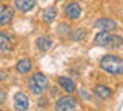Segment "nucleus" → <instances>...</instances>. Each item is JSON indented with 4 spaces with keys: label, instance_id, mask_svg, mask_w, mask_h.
<instances>
[{
    "label": "nucleus",
    "instance_id": "nucleus-1",
    "mask_svg": "<svg viewBox=\"0 0 123 111\" xmlns=\"http://www.w3.org/2000/svg\"><path fill=\"white\" fill-rule=\"evenodd\" d=\"M100 68L109 74H122L123 72V60L117 56L108 54L100 60Z\"/></svg>",
    "mask_w": 123,
    "mask_h": 111
},
{
    "label": "nucleus",
    "instance_id": "nucleus-2",
    "mask_svg": "<svg viewBox=\"0 0 123 111\" xmlns=\"http://www.w3.org/2000/svg\"><path fill=\"white\" fill-rule=\"evenodd\" d=\"M28 86L31 90V93L34 94H42L43 91L48 88V79H46L45 74H42V72H36V74L31 76L29 82H28Z\"/></svg>",
    "mask_w": 123,
    "mask_h": 111
},
{
    "label": "nucleus",
    "instance_id": "nucleus-3",
    "mask_svg": "<svg viewBox=\"0 0 123 111\" xmlns=\"http://www.w3.org/2000/svg\"><path fill=\"white\" fill-rule=\"evenodd\" d=\"M75 106H77V102L72 97H69V96L59 99L55 103V110H59V111L60 110L62 111H71V110H75Z\"/></svg>",
    "mask_w": 123,
    "mask_h": 111
},
{
    "label": "nucleus",
    "instance_id": "nucleus-4",
    "mask_svg": "<svg viewBox=\"0 0 123 111\" xmlns=\"http://www.w3.org/2000/svg\"><path fill=\"white\" fill-rule=\"evenodd\" d=\"M14 19V13L8 5H0V26H5L11 23V20Z\"/></svg>",
    "mask_w": 123,
    "mask_h": 111
},
{
    "label": "nucleus",
    "instance_id": "nucleus-5",
    "mask_svg": "<svg viewBox=\"0 0 123 111\" xmlns=\"http://www.w3.org/2000/svg\"><path fill=\"white\" fill-rule=\"evenodd\" d=\"M14 106H15V110H28L29 100L25 96V93H15V96H14Z\"/></svg>",
    "mask_w": 123,
    "mask_h": 111
},
{
    "label": "nucleus",
    "instance_id": "nucleus-6",
    "mask_svg": "<svg viewBox=\"0 0 123 111\" xmlns=\"http://www.w3.org/2000/svg\"><path fill=\"white\" fill-rule=\"evenodd\" d=\"M95 28L102 29V31H112V29L117 28V23L111 19H98L95 22Z\"/></svg>",
    "mask_w": 123,
    "mask_h": 111
},
{
    "label": "nucleus",
    "instance_id": "nucleus-7",
    "mask_svg": "<svg viewBox=\"0 0 123 111\" xmlns=\"http://www.w3.org/2000/svg\"><path fill=\"white\" fill-rule=\"evenodd\" d=\"M112 42V34H109L108 31H102L95 36V43L100 46H109Z\"/></svg>",
    "mask_w": 123,
    "mask_h": 111
},
{
    "label": "nucleus",
    "instance_id": "nucleus-8",
    "mask_svg": "<svg viewBox=\"0 0 123 111\" xmlns=\"http://www.w3.org/2000/svg\"><path fill=\"white\" fill-rule=\"evenodd\" d=\"M36 5V0H15V6H17L18 11L22 13H28L34 8Z\"/></svg>",
    "mask_w": 123,
    "mask_h": 111
},
{
    "label": "nucleus",
    "instance_id": "nucleus-9",
    "mask_svg": "<svg viewBox=\"0 0 123 111\" xmlns=\"http://www.w3.org/2000/svg\"><path fill=\"white\" fill-rule=\"evenodd\" d=\"M59 85L63 88L66 93H74V91H75L74 80H71V79H68V77H59Z\"/></svg>",
    "mask_w": 123,
    "mask_h": 111
},
{
    "label": "nucleus",
    "instance_id": "nucleus-10",
    "mask_svg": "<svg viewBox=\"0 0 123 111\" xmlns=\"http://www.w3.org/2000/svg\"><path fill=\"white\" fill-rule=\"evenodd\" d=\"M80 14H82V9H80V6L77 3H69L66 6V16L69 19H79Z\"/></svg>",
    "mask_w": 123,
    "mask_h": 111
},
{
    "label": "nucleus",
    "instance_id": "nucleus-11",
    "mask_svg": "<svg viewBox=\"0 0 123 111\" xmlns=\"http://www.w3.org/2000/svg\"><path fill=\"white\" fill-rule=\"evenodd\" d=\"M36 45L40 51H48L52 46V39H49V37H38L36 40Z\"/></svg>",
    "mask_w": 123,
    "mask_h": 111
},
{
    "label": "nucleus",
    "instance_id": "nucleus-12",
    "mask_svg": "<svg viewBox=\"0 0 123 111\" xmlns=\"http://www.w3.org/2000/svg\"><path fill=\"white\" fill-rule=\"evenodd\" d=\"M15 68H17V71L20 72V74H26V72L31 71L32 65H31V60L29 59H23V60H20V62L15 65Z\"/></svg>",
    "mask_w": 123,
    "mask_h": 111
},
{
    "label": "nucleus",
    "instance_id": "nucleus-13",
    "mask_svg": "<svg viewBox=\"0 0 123 111\" xmlns=\"http://www.w3.org/2000/svg\"><path fill=\"white\" fill-rule=\"evenodd\" d=\"M94 93H95V96H97V97H100V99H108V97H111V93H112V91H111L108 86L97 85V86H95V90H94Z\"/></svg>",
    "mask_w": 123,
    "mask_h": 111
},
{
    "label": "nucleus",
    "instance_id": "nucleus-14",
    "mask_svg": "<svg viewBox=\"0 0 123 111\" xmlns=\"http://www.w3.org/2000/svg\"><path fill=\"white\" fill-rule=\"evenodd\" d=\"M55 17H57V11L54 8H46L43 11V14H42V19H43L45 23H51V22H54Z\"/></svg>",
    "mask_w": 123,
    "mask_h": 111
},
{
    "label": "nucleus",
    "instance_id": "nucleus-15",
    "mask_svg": "<svg viewBox=\"0 0 123 111\" xmlns=\"http://www.w3.org/2000/svg\"><path fill=\"white\" fill-rule=\"evenodd\" d=\"M11 49V39L5 33H0V51H8Z\"/></svg>",
    "mask_w": 123,
    "mask_h": 111
},
{
    "label": "nucleus",
    "instance_id": "nucleus-16",
    "mask_svg": "<svg viewBox=\"0 0 123 111\" xmlns=\"http://www.w3.org/2000/svg\"><path fill=\"white\" fill-rule=\"evenodd\" d=\"M85 36H86V33H85V29H77V31H74L71 34V39L72 40H75V42H80V40H83L85 39Z\"/></svg>",
    "mask_w": 123,
    "mask_h": 111
},
{
    "label": "nucleus",
    "instance_id": "nucleus-17",
    "mask_svg": "<svg viewBox=\"0 0 123 111\" xmlns=\"http://www.w3.org/2000/svg\"><path fill=\"white\" fill-rule=\"evenodd\" d=\"M122 43H123V40L120 36H112V42H111V46L112 48H120Z\"/></svg>",
    "mask_w": 123,
    "mask_h": 111
},
{
    "label": "nucleus",
    "instance_id": "nucleus-18",
    "mask_svg": "<svg viewBox=\"0 0 123 111\" xmlns=\"http://www.w3.org/2000/svg\"><path fill=\"white\" fill-rule=\"evenodd\" d=\"M3 79H6V74H5V72H0V80H3Z\"/></svg>",
    "mask_w": 123,
    "mask_h": 111
},
{
    "label": "nucleus",
    "instance_id": "nucleus-19",
    "mask_svg": "<svg viewBox=\"0 0 123 111\" xmlns=\"http://www.w3.org/2000/svg\"><path fill=\"white\" fill-rule=\"evenodd\" d=\"M0 2H3V0H0Z\"/></svg>",
    "mask_w": 123,
    "mask_h": 111
}]
</instances>
